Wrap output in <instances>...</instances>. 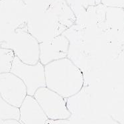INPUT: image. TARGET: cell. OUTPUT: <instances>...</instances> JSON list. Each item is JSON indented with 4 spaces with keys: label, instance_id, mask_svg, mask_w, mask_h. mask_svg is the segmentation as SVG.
Returning a JSON list of instances; mask_svg holds the SVG:
<instances>
[{
    "label": "cell",
    "instance_id": "1",
    "mask_svg": "<svg viewBox=\"0 0 124 124\" xmlns=\"http://www.w3.org/2000/svg\"><path fill=\"white\" fill-rule=\"evenodd\" d=\"M46 87L67 99L78 94L84 78L81 70L68 57L45 65Z\"/></svg>",
    "mask_w": 124,
    "mask_h": 124
},
{
    "label": "cell",
    "instance_id": "2",
    "mask_svg": "<svg viewBox=\"0 0 124 124\" xmlns=\"http://www.w3.org/2000/svg\"><path fill=\"white\" fill-rule=\"evenodd\" d=\"M23 6L15 0L0 1V47L12 39L25 27Z\"/></svg>",
    "mask_w": 124,
    "mask_h": 124
},
{
    "label": "cell",
    "instance_id": "3",
    "mask_svg": "<svg viewBox=\"0 0 124 124\" xmlns=\"http://www.w3.org/2000/svg\"><path fill=\"white\" fill-rule=\"evenodd\" d=\"M10 72L23 82L29 96H33L39 88L46 86L45 66L40 62L33 65L27 64L14 56Z\"/></svg>",
    "mask_w": 124,
    "mask_h": 124
},
{
    "label": "cell",
    "instance_id": "4",
    "mask_svg": "<svg viewBox=\"0 0 124 124\" xmlns=\"http://www.w3.org/2000/svg\"><path fill=\"white\" fill-rule=\"evenodd\" d=\"M33 97L49 120H63L70 117L65 99L46 86L39 88Z\"/></svg>",
    "mask_w": 124,
    "mask_h": 124
},
{
    "label": "cell",
    "instance_id": "5",
    "mask_svg": "<svg viewBox=\"0 0 124 124\" xmlns=\"http://www.w3.org/2000/svg\"><path fill=\"white\" fill-rule=\"evenodd\" d=\"M3 48L13 51L15 56L24 63L33 65L39 62V42L28 29L19 33Z\"/></svg>",
    "mask_w": 124,
    "mask_h": 124
},
{
    "label": "cell",
    "instance_id": "6",
    "mask_svg": "<svg viewBox=\"0 0 124 124\" xmlns=\"http://www.w3.org/2000/svg\"><path fill=\"white\" fill-rule=\"evenodd\" d=\"M27 96L25 84L11 72L0 74V98L11 106L19 108Z\"/></svg>",
    "mask_w": 124,
    "mask_h": 124
},
{
    "label": "cell",
    "instance_id": "7",
    "mask_svg": "<svg viewBox=\"0 0 124 124\" xmlns=\"http://www.w3.org/2000/svg\"><path fill=\"white\" fill-rule=\"evenodd\" d=\"M69 47V40L62 35L39 43V62L45 66L53 61L66 58Z\"/></svg>",
    "mask_w": 124,
    "mask_h": 124
},
{
    "label": "cell",
    "instance_id": "8",
    "mask_svg": "<svg viewBox=\"0 0 124 124\" xmlns=\"http://www.w3.org/2000/svg\"><path fill=\"white\" fill-rule=\"evenodd\" d=\"M19 121L22 124H45L48 119L33 96L27 95L19 108Z\"/></svg>",
    "mask_w": 124,
    "mask_h": 124
},
{
    "label": "cell",
    "instance_id": "9",
    "mask_svg": "<svg viewBox=\"0 0 124 124\" xmlns=\"http://www.w3.org/2000/svg\"><path fill=\"white\" fill-rule=\"evenodd\" d=\"M14 56L12 51L0 47V74L10 72Z\"/></svg>",
    "mask_w": 124,
    "mask_h": 124
}]
</instances>
